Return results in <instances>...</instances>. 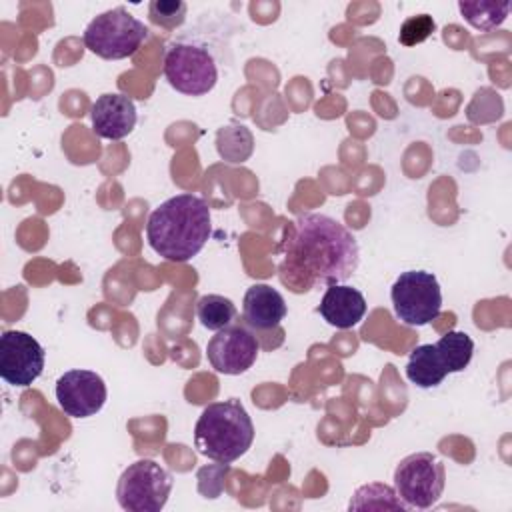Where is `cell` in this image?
Here are the masks:
<instances>
[{
    "instance_id": "6",
    "label": "cell",
    "mask_w": 512,
    "mask_h": 512,
    "mask_svg": "<svg viewBox=\"0 0 512 512\" xmlns=\"http://www.w3.org/2000/svg\"><path fill=\"white\" fill-rule=\"evenodd\" d=\"M444 484V464L430 452L408 454L394 470V490L408 508H432L440 500Z\"/></svg>"
},
{
    "instance_id": "21",
    "label": "cell",
    "mask_w": 512,
    "mask_h": 512,
    "mask_svg": "<svg viewBox=\"0 0 512 512\" xmlns=\"http://www.w3.org/2000/svg\"><path fill=\"white\" fill-rule=\"evenodd\" d=\"M186 10V2L180 0H152L148 6V18L160 28L174 30L184 22Z\"/></svg>"
},
{
    "instance_id": "11",
    "label": "cell",
    "mask_w": 512,
    "mask_h": 512,
    "mask_svg": "<svg viewBox=\"0 0 512 512\" xmlns=\"http://www.w3.org/2000/svg\"><path fill=\"white\" fill-rule=\"evenodd\" d=\"M108 398L106 382L92 370L74 368L56 380V400L60 410L72 418H88L102 410Z\"/></svg>"
},
{
    "instance_id": "16",
    "label": "cell",
    "mask_w": 512,
    "mask_h": 512,
    "mask_svg": "<svg viewBox=\"0 0 512 512\" xmlns=\"http://www.w3.org/2000/svg\"><path fill=\"white\" fill-rule=\"evenodd\" d=\"M458 10L464 20L482 32L494 30L500 26L510 14V2H496V0H460Z\"/></svg>"
},
{
    "instance_id": "7",
    "label": "cell",
    "mask_w": 512,
    "mask_h": 512,
    "mask_svg": "<svg viewBox=\"0 0 512 512\" xmlns=\"http://www.w3.org/2000/svg\"><path fill=\"white\" fill-rule=\"evenodd\" d=\"M390 298L396 318L406 326H426L440 316L442 292L432 272H402L392 284Z\"/></svg>"
},
{
    "instance_id": "5",
    "label": "cell",
    "mask_w": 512,
    "mask_h": 512,
    "mask_svg": "<svg viewBox=\"0 0 512 512\" xmlns=\"http://www.w3.org/2000/svg\"><path fill=\"white\" fill-rule=\"evenodd\" d=\"M172 474L156 460L140 458L120 474L116 500L128 512H160L172 492Z\"/></svg>"
},
{
    "instance_id": "4",
    "label": "cell",
    "mask_w": 512,
    "mask_h": 512,
    "mask_svg": "<svg viewBox=\"0 0 512 512\" xmlns=\"http://www.w3.org/2000/svg\"><path fill=\"white\" fill-rule=\"evenodd\" d=\"M146 38L148 28L126 8L98 14L84 30L86 48L104 60H122L136 54Z\"/></svg>"
},
{
    "instance_id": "20",
    "label": "cell",
    "mask_w": 512,
    "mask_h": 512,
    "mask_svg": "<svg viewBox=\"0 0 512 512\" xmlns=\"http://www.w3.org/2000/svg\"><path fill=\"white\" fill-rule=\"evenodd\" d=\"M218 154L228 162H244L250 158L254 140L246 126H228L220 128L216 136Z\"/></svg>"
},
{
    "instance_id": "8",
    "label": "cell",
    "mask_w": 512,
    "mask_h": 512,
    "mask_svg": "<svg viewBox=\"0 0 512 512\" xmlns=\"http://www.w3.org/2000/svg\"><path fill=\"white\" fill-rule=\"evenodd\" d=\"M164 76L176 92L186 96H204L216 86L218 68L206 48L176 42L166 50Z\"/></svg>"
},
{
    "instance_id": "17",
    "label": "cell",
    "mask_w": 512,
    "mask_h": 512,
    "mask_svg": "<svg viewBox=\"0 0 512 512\" xmlns=\"http://www.w3.org/2000/svg\"><path fill=\"white\" fill-rule=\"evenodd\" d=\"M444 368L448 374L462 372L474 354V340L460 330L446 332L436 344H434Z\"/></svg>"
},
{
    "instance_id": "9",
    "label": "cell",
    "mask_w": 512,
    "mask_h": 512,
    "mask_svg": "<svg viewBox=\"0 0 512 512\" xmlns=\"http://www.w3.org/2000/svg\"><path fill=\"white\" fill-rule=\"evenodd\" d=\"M260 352V340L244 324H230L218 330L206 344L210 366L228 376H238L252 368Z\"/></svg>"
},
{
    "instance_id": "14",
    "label": "cell",
    "mask_w": 512,
    "mask_h": 512,
    "mask_svg": "<svg viewBox=\"0 0 512 512\" xmlns=\"http://www.w3.org/2000/svg\"><path fill=\"white\" fill-rule=\"evenodd\" d=\"M320 316L338 330L354 328L366 314V298L360 290L346 284H332L324 292L320 306Z\"/></svg>"
},
{
    "instance_id": "3",
    "label": "cell",
    "mask_w": 512,
    "mask_h": 512,
    "mask_svg": "<svg viewBox=\"0 0 512 512\" xmlns=\"http://www.w3.org/2000/svg\"><path fill=\"white\" fill-rule=\"evenodd\" d=\"M252 440L254 424L236 398L208 404L194 426L198 452L220 464H230L244 456Z\"/></svg>"
},
{
    "instance_id": "13",
    "label": "cell",
    "mask_w": 512,
    "mask_h": 512,
    "mask_svg": "<svg viewBox=\"0 0 512 512\" xmlns=\"http://www.w3.org/2000/svg\"><path fill=\"white\" fill-rule=\"evenodd\" d=\"M92 130L106 140H122L136 126V106L124 94H102L90 108Z\"/></svg>"
},
{
    "instance_id": "12",
    "label": "cell",
    "mask_w": 512,
    "mask_h": 512,
    "mask_svg": "<svg viewBox=\"0 0 512 512\" xmlns=\"http://www.w3.org/2000/svg\"><path fill=\"white\" fill-rule=\"evenodd\" d=\"M286 318V300L284 296L268 286V284H254L246 290L242 300V320L256 338L266 336L270 332L282 334L280 322Z\"/></svg>"
},
{
    "instance_id": "22",
    "label": "cell",
    "mask_w": 512,
    "mask_h": 512,
    "mask_svg": "<svg viewBox=\"0 0 512 512\" xmlns=\"http://www.w3.org/2000/svg\"><path fill=\"white\" fill-rule=\"evenodd\" d=\"M436 30V22L430 14H416L410 16L402 22L400 32H398V40L402 46H416L424 40H428Z\"/></svg>"
},
{
    "instance_id": "1",
    "label": "cell",
    "mask_w": 512,
    "mask_h": 512,
    "mask_svg": "<svg viewBox=\"0 0 512 512\" xmlns=\"http://www.w3.org/2000/svg\"><path fill=\"white\" fill-rule=\"evenodd\" d=\"M278 278L294 294L346 282L360 264L354 234L320 212H306L286 224L280 242Z\"/></svg>"
},
{
    "instance_id": "10",
    "label": "cell",
    "mask_w": 512,
    "mask_h": 512,
    "mask_svg": "<svg viewBox=\"0 0 512 512\" xmlns=\"http://www.w3.org/2000/svg\"><path fill=\"white\" fill-rule=\"evenodd\" d=\"M44 360V348L28 332L6 330L0 336V376L10 386H30L40 378Z\"/></svg>"
},
{
    "instance_id": "19",
    "label": "cell",
    "mask_w": 512,
    "mask_h": 512,
    "mask_svg": "<svg viewBox=\"0 0 512 512\" xmlns=\"http://www.w3.org/2000/svg\"><path fill=\"white\" fill-rule=\"evenodd\" d=\"M196 316L204 328L218 332L234 324L238 310L230 298H224L220 294H204L196 302Z\"/></svg>"
},
{
    "instance_id": "2",
    "label": "cell",
    "mask_w": 512,
    "mask_h": 512,
    "mask_svg": "<svg viewBox=\"0 0 512 512\" xmlns=\"http://www.w3.org/2000/svg\"><path fill=\"white\" fill-rule=\"evenodd\" d=\"M210 236V208L194 194H176L152 210L146 224L150 248L168 262H188Z\"/></svg>"
},
{
    "instance_id": "15",
    "label": "cell",
    "mask_w": 512,
    "mask_h": 512,
    "mask_svg": "<svg viewBox=\"0 0 512 512\" xmlns=\"http://www.w3.org/2000/svg\"><path fill=\"white\" fill-rule=\"evenodd\" d=\"M446 368L434 348V344L416 346L406 364V378L418 388H434L446 378Z\"/></svg>"
},
{
    "instance_id": "18",
    "label": "cell",
    "mask_w": 512,
    "mask_h": 512,
    "mask_svg": "<svg viewBox=\"0 0 512 512\" xmlns=\"http://www.w3.org/2000/svg\"><path fill=\"white\" fill-rule=\"evenodd\" d=\"M350 510H408V506L398 498L396 490L382 482H370L360 486L350 504Z\"/></svg>"
}]
</instances>
